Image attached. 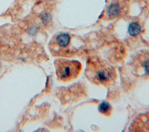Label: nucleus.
<instances>
[{"label": "nucleus", "mask_w": 149, "mask_h": 132, "mask_svg": "<svg viewBox=\"0 0 149 132\" xmlns=\"http://www.w3.org/2000/svg\"><path fill=\"white\" fill-rule=\"evenodd\" d=\"M85 74L87 78L96 85H109L116 77L114 68L104 60L97 57L88 59Z\"/></svg>", "instance_id": "nucleus-1"}, {"label": "nucleus", "mask_w": 149, "mask_h": 132, "mask_svg": "<svg viewBox=\"0 0 149 132\" xmlns=\"http://www.w3.org/2000/svg\"><path fill=\"white\" fill-rule=\"evenodd\" d=\"M58 79L64 83L76 79L81 72V63L75 60L58 59L55 62Z\"/></svg>", "instance_id": "nucleus-2"}, {"label": "nucleus", "mask_w": 149, "mask_h": 132, "mask_svg": "<svg viewBox=\"0 0 149 132\" xmlns=\"http://www.w3.org/2000/svg\"><path fill=\"white\" fill-rule=\"evenodd\" d=\"M70 41V35L66 33H59L55 37V42L57 46L60 48H66Z\"/></svg>", "instance_id": "nucleus-3"}, {"label": "nucleus", "mask_w": 149, "mask_h": 132, "mask_svg": "<svg viewBox=\"0 0 149 132\" xmlns=\"http://www.w3.org/2000/svg\"><path fill=\"white\" fill-rule=\"evenodd\" d=\"M112 107L111 105L107 102H101L99 106L98 110L100 113L106 116H109L112 112Z\"/></svg>", "instance_id": "nucleus-4"}, {"label": "nucleus", "mask_w": 149, "mask_h": 132, "mask_svg": "<svg viewBox=\"0 0 149 132\" xmlns=\"http://www.w3.org/2000/svg\"><path fill=\"white\" fill-rule=\"evenodd\" d=\"M141 31L140 26L136 22L131 23L128 27V32L132 36H136Z\"/></svg>", "instance_id": "nucleus-5"}, {"label": "nucleus", "mask_w": 149, "mask_h": 132, "mask_svg": "<svg viewBox=\"0 0 149 132\" xmlns=\"http://www.w3.org/2000/svg\"><path fill=\"white\" fill-rule=\"evenodd\" d=\"M39 19L41 24L43 25H47L50 23L51 20V16L49 13L47 12H43L39 15Z\"/></svg>", "instance_id": "nucleus-6"}, {"label": "nucleus", "mask_w": 149, "mask_h": 132, "mask_svg": "<svg viewBox=\"0 0 149 132\" xmlns=\"http://www.w3.org/2000/svg\"><path fill=\"white\" fill-rule=\"evenodd\" d=\"M119 7L116 4H112L109 6L108 9V13L110 16H115L119 13Z\"/></svg>", "instance_id": "nucleus-7"}, {"label": "nucleus", "mask_w": 149, "mask_h": 132, "mask_svg": "<svg viewBox=\"0 0 149 132\" xmlns=\"http://www.w3.org/2000/svg\"><path fill=\"white\" fill-rule=\"evenodd\" d=\"M143 68L144 72V74H149V59H147L143 61Z\"/></svg>", "instance_id": "nucleus-8"}]
</instances>
